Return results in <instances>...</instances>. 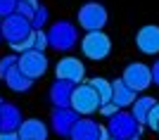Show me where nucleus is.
Segmentation results:
<instances>
[{"instance_id":"10","label":"nucleus","mask_w":159,"mask_h":140,"mask_svg":"<svg viewBox=\"0 0 159 140\" xmlns=\"http://www.w3.org/2000/svg\"><path fill=\"white\" fill-rule=\"evenodd\" d=\"M19 69L26 74L29 79H40L43 74L48 71V57L38 50H29V52H21L19 57Z\"/></svg>"},{"instance_id":"2","label":"nucleus","mask_w":159,"mask_h":140,"mask_svg":"<svg viewBox=\"0 0 159 140\" xmlns=\"http://www.w3.org/2000/svg\"><path fill=\"white\" fill-rule=\"evenodd\" d=\"M76 40H79V31H76V26L71 21H66V19L55 21L52 26L48 29V43L57 52H69L76 45Z\"/></svg>"},{"instance_id":"4","label":"nucleus","mask_w":159,"mask_h":140,"mask_svg":"<svg viewBox=\"0 0 159 140\" xmlns=\"http://www.w3.org/2000/svg\"><path fill=\"white\" fill-rule=\"evenodd\" d=\"M81 52L93 62L105 60V57H109V52H112V38H109L105 31H90V34H86L83 40H81Z\"/></svg>"},{"instance_id":"25","label":"nucleus","mask_w":159,"mask_h":140,"mask_svg":"<svg viewBox=\"0 0 159 140\" xmlns=\"http://www.w3.org/2000/svg\"><path fill=\"white\" fill-rule=\"evenodd\" d=\"M147 128H152V131H159V102L152 107V112L147 114Z\"/></svg>"},{"instance_id":"31","label":"nucleus","mask_w":159,"mask_h":140,"mask_svg":"<svg viewBox=\"0 0 159 140\" xmlns=\"http://www.w3.org/2000/svg\"><path fill=\"white\" fill-rule=\"evenodd\" d=\"M157 133H159V131H157Z\"/></svg>"},{"instance_id":"30","label":"nucleus","mask_w":159,"mask_h":140,"mask_svg":"<svg viewBox=\"0 0 159 140\" xmlns=\"http://www.w3.org/2000/svg\"><path fill=\"white\" fill-rule=\"evenodd\" d=\"M0 40H2V34H0Z\"/></svg>"},{"instance_id":"24","label":"nucleus","mask_w":159,"mask_h":140,"mask_svg":"<svg viewBox=\"0 0 159 140\" xmlns=\"http://www.w3.org/2000/svg\"><path fill=\"white\" fill-rule=\"evenodd\" d=\"M45 47H50V43H48V34H45V31H36V40H33V50L43 52Z\"/></svg>"},{"instance_id":"26","label":"nucleus","mask_w":159,"mask_h":140,"mask_svg":"<svg viewBox=\"0 0 159 140\" xmlns=\"http://www.w3.org/2000/svg\"><path fill=\"white\" fill-rule=\"evenodd\" d=\"M116 112H119V107L114 105V102H109V105H102V107H100V114H102L105 119H112Z\"/></svg>"},{"instance_id":"11","label":"nucleus","mask_w":159,"mask_h":140,"mask_svg":"<svg viewBox=\"0 0 159 140\" xmlns=\"http://www.w3.org/2000/svg\"><path fill=\"white\" fill-rule=\"evenodd\" d=\"M55 74H57V79L62 81H71V83H83V76H86V67H83V62L79 57H62L57 62V67H55Z\"/></svg>"},{"instance_id":"15","label":"nucleus","mask_w":159,"mask_h":140,"mask_svg":"<svg viewBox=\"0 0 159 140\" xmlns=\"http://www.w3.org/2000/svg\"><path fill=\"white\" fill-rule=\"evenodd\" d=\"M135 100H138V97H135V90H133L124 79L112 81V102L119 107V109L121 107H133Z\"/></svg>"},{"instance_id":"3","label":"nucleus","mask_w":159,"mask_h":140,"mask_svg":"<svg viewBox=\"0 0 159 140\" xmlns=\"http://www.w3.org/2000/svg\"><path fill=\"white\" fill-rule=\"evenodd\" d=\"M0 34H2V38H5L10 45H14V43L26 40L29 36L33 34V24H31V19L24 17V14L14 12L12 17H7V19L0 21Z\"/></svg>"},{"instance_id":"5","label":"nucleus","mask_w":159,"mask_h":140,"mask_svg":"<svg viewBox=\"0 0 159 140\" xmlns=\"http://www.w3.org/2000/svg\"><path fill=\"white\" fill-rule=\"evenodd\" d=\"M107 19H109V14H107L105 5H102V2H95V0L81 5V10H79V26L83 29L86 34H90V31H102Z\"/></svg>"},{"instance_id":"19","label":"nucleus","mask_w":159,"mask_h":140,"mask_svg":"<svg viewBox=\"0 0 159 140\" xmlns=\"http://www.w3.org/2000/svg\"><path fill=\"white\" fill-rule=\"evenodd\" d=\"M88 86H90L95 93H98V97L102 100V105H109V102H112V83H109L107 79L95 76V79L88 81Z\"/></svg>"},{"instance_id":"21","label":"nucleus","mask_w":159,"mask_h":140,"mask_svg":"<svg viewBox=\"0 0 159 140\" xmlns=\"http://www.w3.org/2000/svg\"><path fill=\"white\" fill-rule=\"evenodd\" d=\"M38 0H17V12L24 14L26 19H31L33 14H36V10H38Z\"/></svg>"},{"instance_id":"16","label":"nucleus","mask_w":159,"mask_h":140,"mask_svg":"<svg viewBox=\"0 0 159 140\" xmlns=\"http://www.w3.org/2000/svg\"><path fill=\"white\" fill-rule=\"evenodd\" d=\"M17 133L21 140H48V126L40 119H26Z\"/></svg>"},{"instance_id":"28","label":"nucleus","mask_w":159,"mask_h":140,"mask_svg":"<svg viewBox=\"0 0 159 140\" xmlns=\"http://www.w3.org/2000/svg\"><path fill=\"white\" fill-rule=\"evenodd\" d=\"M0 140H21V138H19V133H2L0 131Z\"/></svg>"},{"instance_id":"18","label":"nucleus","mask_w":159,"mask_h":140,"mask_svg":"<svg viewBox=\"0 0 159 140\" xmlns=\"http://www.w3.org/2000/svg\"><path fill=\"white\" fill-rule=\"evenodd\" d=\"M157 105V100L154 97H150V95H143V97H138V100L133 102V116L138 119L140 126H147V114L152 112V107Z\"/></svg>"},{"instance_id":"29","label":"nucleus","mask_w":159,"mask_h":140,"mask_svg":"<svg viewBox=\"0 0 159 140\" xmlns=\"http://www.w3.org/2000/svg\"><path fill=\"white\" fill-rule=\"evenodd\" d=\"M2 102H5V100H2V97H0V105H2Z\"/></svg>"},{"instance_id":"8","label":"nucleus","mask_w":159,"mask_h":140,"mask_svg":"<svg viewBox=\"0 0 159 140\" xmlns=\"http://www.w3.org/2000/svg\"><path fill=\"white\" fill-rule=\"evenodd\" d=\"M79 121V114L74 112L71 107H55L52 116H50V124H52V131L62 138H71V131Z\"/></svg>"},{"instance_id":"7","label":"nucleus","mask_w":159,"mask_h":140,"mask_svg":"<svg viewBox=\"0 0 159 140\" xmlns=\"http://www.w3.org/2000/svg\"><path fill=\"white\" fill-rule=\"evenodd\" d=\"M121 79L126 81L135 93H143L145 88L152 86V67H147L143 62H131V64L124 69V76H121Z\"/></svg>"},{"instance_id":"27","label":"nucleus","mask_w":159,"mask_h":140,"mask_svg":"<svg viewBox=\"0 0 159 140\" xmlns=\"http://www.w3.org/2000/svg\"><path fill=\"white\" fill-rule=\"evenodd\" d=\"M152 83H157V86H159V60L152 64Z\"/></svg>"},{"instance_id":"23","label":"nucleus","mask_w":159,"mask_h":140,"mask_svg":"<svg viewBox=\"0 0 159 140\" xmlns=\"http://www.w3.org/2000/svg\"><path fill=\"white\" fill-rule=\"evenodd\" d=\"M17 12V0H0V21Z\"/></svg>"},{"instance_id":"12","label":"nucleus","mask_w":159,"mask_h":140,"mask_svg":"<svg viewBox=\"0 0 159 140\" xmlns=\"http://www.w3.org/2000/svg\"><path fill=\"white\" fill-rule=\"evenodd\" d=\"M135 45L143 55H157L159 52V26L145 24L135 34Z\"/></svg>"},{"instance_id":"14","label":"nucleus","mask_w":159,"mask_h":140,"mask_svg":"<svg viewBox=\"0 0 159 140\" xmlns=\"http://www.w3.org/2000/svg\"><path fill=\"white\" fill-rule=\"evenodd\" d=\"M74 90H76V83L57 79L52 86H50V102H52L55 107H71Z\"/></svg>"},{"instance_id":"20","label":"nucleus","mask_w":159,"mask_h":140,"mask_svg":"<svg viewBox=\"0 0 159 140\" xmlns=\"http://www.w3.org/2000/svg\"><path fill=\"white\" fill-rule=\"evenodd\" d=\"M14 69H19V57L17 55H5V57H0V79L5 81Z\"/></svg>"},{"instance_id":"17","label":"nucleus","mask_w":159,"mask_h":140,"mask_svg":"<svg viewBox=\"0 0 159 140\" xmlns=\"http://www.w3.org/2000/svg\"><path fill=\"white\" fill-rule=\"evenodd\" d=\"M5 83H7L10 90H14V93H29L33 88V79H29L21 69H14V71L5 79Z\"/></svg>"},{"instance_id":"9","label":"nucleus","mask_w":159,"mask_h":140,"mask_svg":"<svg viewBox=\"0 0 159 140\" xmlns=\"http://www.w3.org/2000/svg\"><path fill=\"white\" fill-rule=\"evenodd\" d=\"M71 140H109V131L93 119H79L71 131Z\"/></svg>"},{"instance_id":"22","label":"nucleus","mask_w":159,"mask_h":140,"mask_svg":"<svg viewBox=\"0 0 159 140\" xmlns=\"http://www.w3.org/2000/svg\"><path fill=\"white\" fill-rule=\"evenodd\" d=\"M31 24H33V31H43V26L48 24V7L40 5L36 10V14L31 17Z\"/></svg>"},{"instance_id":"13","label":"nucleus","mask_w":159,"mask_h":140,"mask_svg":"<svg viewBox=\"0 0 159 140\" xmlns=\"http://www.w3.org/2000/svg\"><path fill=\"white\" fill-rule=\"evenodd\" d=\"M21 124H24V119H21L19 109L12 102H2L0 105V131L2 133H17Z\"/></svg>"},{"instance_id":"6","label":"nucleus","mask_w":159,"mask_h":140,"mask_svg":"<svg viewBox=\"0 0 159 140\" xmlns=\"http://www.w3.org/2000/svg\"><path fill=\"white\" fill-rule=\"evenodd\" d=\"M100 107H102V100L98 97V93H95L88 83H79L76 90H74V97H71V109L74 112L88 116V114L98 112Z\"/></svg>"},{"instance_id":"1","label":"nucleus","mask_w":159,"mask_h":140,"mask_svg":"<svg viewBox=\"0 0 159 140\" xmlns=\"http://www.w3.org/2000/svg\"><path fill=\"white\" fill-rule=\"evenodd\" d=\"M109 140H140L143 126L131 112H116L112 119H107Z\"/></svg>"}]
</instances>
